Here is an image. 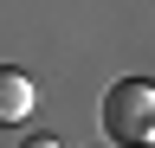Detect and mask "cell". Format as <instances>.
<instances>
[{"instance_id":"3","label":"cell","mask_w":155,"mask_h":148,"mask_svg":"<svg viewBox=\"0 0 155 148\" xmlns=\"http://www.w3.org/2000/svg\"><path fill=\"white\" fill-rule=\"evenodd\" d=\"M19 148H58L52 135H26V142H19Z\"/></svg>"},{"instance_id":"1","label":"cell","mask_w":155,"mask_h":148,"mask_svg":"<svg viewBox=\"0 0 155 148\" xmlns=\"http://www.w3.org/2000/svg\"><path fill=\"white\" fill-rule=\"evenodd\" d=\"M104 129L129 148H149L155 142V84L149 77H123L104 97Z\"/></svg>"},{"instance_id":"2","label":"cell","mask_w":155,"mask_h":148,"mask_svg":"<svg viewBox=\"0 0 155 148\" xmlns=\"http://www.w3.org/2000/svg\"><path fill=\"white\" fill-rule=\"evenodd\" d=\"M26 116H32V77L13 71V65H0V129H13Z\"/></svg>"}]
</instances>
